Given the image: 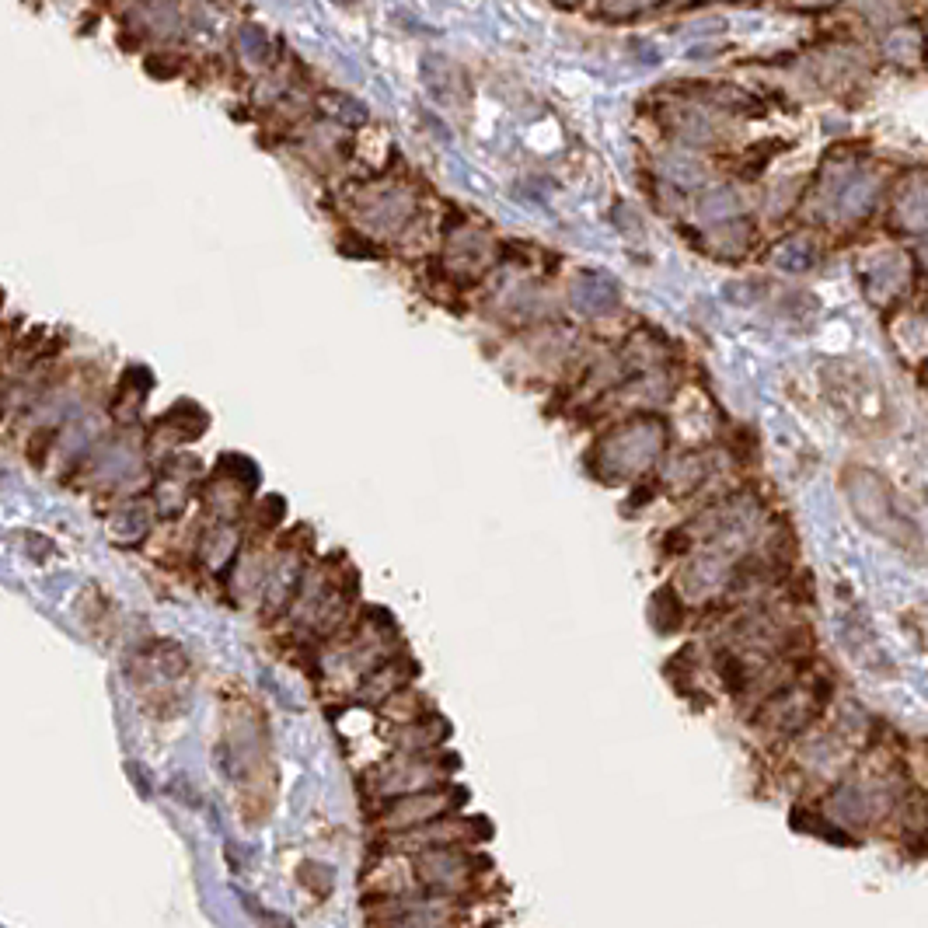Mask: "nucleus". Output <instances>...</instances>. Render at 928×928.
Masks as SVG:
<instances>
[{"instance_id": "obj_1", "label": "nucleus", "mask_w": 928, "mask_h": 928, "mask_svg": "<svg viewBox=\"0 0 928 928\" xmlns=\"http://www.w3.org/2000/svg\"><path fill=\"white\" fill-rule=\"evenodd\" d=\"M322 109H328V116H335V119L346 122V126H360V122L366 119L364 105L353 102V98H346V94H339V91H324Z\"/></svg>"}, {"instance_id": "obj_2", "label": "nucleus", "mask_w": 928, "mask_h": 928, "mask_svg": "<svg viewBox=\"0 0 928 928\" xmlns=\"http://www.w3.org/2000/svg\"><path fill=\"white\" fill-rule=\"evenodd\" d=\"M242 45H244V53H248L251 60H259V63H269V60H273V39H269L259 25H244Z\"/></svg>"}]
</instances>
